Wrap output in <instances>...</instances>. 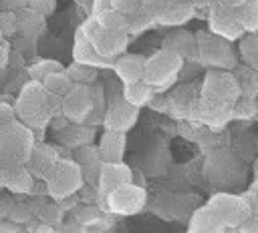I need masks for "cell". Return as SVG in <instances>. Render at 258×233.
<instances>
[{
    "mask_svg": "<svg viewBox=\"0 0 258 233\" xmlns=\"http://www.w3.org/2000/svg\"><path fill=\"white\" fill-rule=\"evenodd\" d=\"M62 96L50 92L42 80H28L22 90L18 92V98L14 102L16 117L26 123L32 131H42L50 119L60 112Z\"/></svg>",
    "mask_w": 258,
    "mask_h": 233,
    "instance_id": "1",
    "label": "cell"
},
{
    "mask_svg": "<svg viewBox=\"0 0 258 233\" xmlns=\"http://www.w3.org/2000/svg\"><path fill=\"white\" fill-rule=\"evenodd\" d=\"M194 14V8L189 2H179V0H167L165 6L159 10V14L155 16V20L159 24L165 26H177L183 24L185 20H189Z\"/></svg>",
    "mask_w": 258,
    "mask_h": 233,
    "instance_id": "18",
    "label": "cell"
},
{
    "mask_svg": "<svg viewBox=\"0 0 258 233\" xmlns=\"http://www.w3.org/2000/svg\"><path fill=\"white\" fill-rule=\"evenodd\" d=\"M67 70L75 82H85V84H93L97 78V72H99V68H95L91 64H83V62H73Z\"/></svg>",
    "mask_w": 258,
    "mask_h": 233,
    "instance_id": "24",
    "label": "cell"
},
{
    "mask_svg": "<svg viewBox=\"0 0 258 233\" xmlns=\"http://www.w3.org/2000/svg\"><path fill=\"white\" fill-rule=\"evenodd\" d=\"M0 32L2 36H12L18 32V14L10 10L0 12Z\"/></svg>",
    "mask_w": 258,
    "mask_h": 233,
    "instance_id": "26",
    "label": "cell"
},
{
    "mask_svg": "<svg viewBox=\"0 0 258 233\" xmlns=\"http://www.w3.org/2000/svg\"><path fill=\"white\" fill-rule=\"evenodd\" d=\"M163 48H169L183 58H196L198 56V38L187 30H175L169 32L163 38Z\"/></svg>",
    "mask_w": 258,
    "mask_h": 233,
    "instance_id": "17",
    "label": "cell"
},
{
    "mask_svg": "<svg viewBox=\"0 0 258 233\" xmlns=\"http://www.w3.org/2000/svg\"><path fill=\"white\" fill-rule=\"evenodd\" d=\"M8 56H10V52H8V44L0 40V70L8 64Z\"/></svg>",
    "mask_w": 258,
    "mask_h": 233,
    "instance_id": "34",
    "label": "cell"
},
{
    "mask_svg": "<svg viewBox=\"0 0 258 233\" xmlns=\"http://www.w3.org/2000/svg\"><path fill=\"white\" fill-rule=\"evenodd\" d=\"M181 66H183V56L177 54V52H173V50H169V48H163L161 46V50L153 52L147 58L145 76L143 78L149 84H153L157 90H161V88L169 86L175 80V76L181 70Z\"/></svg>",
    "mask_w": 258,
    "mask_h": 233,
    "instance_id": "6",
    "label": "cell"
},
{
    "mask_svg": "<svg viewBox=\"0 0 258 233\" xmlns=\"http://www.w3.org/2000/svg\"><path fill=\"white\" fill-rule=\"evenodd\" d=\"M58 163H60V159H58L56 151H54L50 145H46V143H36L34 149H32V155H30V159H28V163H26V167H28V171L32 173V177H34L36 181L46 183V181L54 175Z\"/></svg>",
    "mask_w": 258,
    "mask_h": 233,
    "instance_id": "9",
    "label": "cell"
},
{
    "mask_svg": "<svg viewBox=\"0 0 258 233\" xmlns=\"http://www.w3.org/2000/svg\"><path fill=\"white\" fill-rule=\"evenodd\" d=\"M42 82H44V86L50 90V92H54V94H67L69 90H71V86L75 84V80L71 78V74H69V70L67 68H62V70H56V72H50L48 76H44L42 78Z\"/></svg>",
    "mask_w": 258,
    "mask_h": 233,
    "instance_id": "23",
    "label": "cell"
},
{
    "mask_svg": "<svg viewBox=\"0 0 258 233\" xmlns=\"http://www.w3.org/2000/svg\"><path fill=\"white\" fill-rule=\"evenodd\" d=\"M131 181H133V171L129 169V165H125L123 161H103L101 173H99L97 195H105L113 191L115 187L123 183H131Z\"/></svg>",
    "mask_w": 258,
    "mask_h": 233,
    "instance_id": "11",
    "label": "cell"
},
{
    "mask_svg": "<svg viewBox=\"0 0 258 233\" xmlns=\"http://www.w3.org/2000/svg\"><path fill=\"white\" fill-rule=\"evenodd\" d=\"M179 2H189V0H179Z\"/></svg>",
    "mask_w": 258,
    "mask_h": 233,
    "instance_id": "35",
    "label": "cell"
},
{
    "mask_svg": "<svg viewBox=\"0 0 258 233\" xmlns=\"http://www.w3.org/2000/svg\"><path fill=\"white\" fill-rule=\"evenodd\" d=\"M34 145V131L20 119L0 123V167L26 165Z\"/></svg>",
    "mask_w": 258,
    "mask_h": 233,
    "instance_id": "2",
    "label": "cell"
},
{
    "mask_svg": "<svg viewBox=\"0 0 258 233\" xmlns=\"http://www.w3.org/2000/svg\"><path fill=\"white\" fill-rule=\"evenodd\" d=\"M93 16L107 28L113 30H121V32H129V22H131V14H123L119 10H115L113 6L101 8L97 12H93Z\"/></svg>",
    "mask_w": 258,
    "mask_h": 233,
    "instance_id": "22",
    "label": "cell"
},
{
    "mask_svg": "<svg viewBox=\"0 0 258 233\" xmlns=\"http://www.w3.org/2000/svg\"><path fill=\"white\" fill-rule=\"evenodd\" d=\"M83 185H87L81 165L75 159H60L54 175L44 183V191L54 201L64 199L69 195H77Z\"/></svg>",
    "mask_w": 258,
    "mask_h": 233,
    "instance_id": "5",
    "label": "cell"
},
{
    "mask_svg": "<svg viewBox=\"0 0 258 233\" xmlns=\"http://www.w3.org/2000/svg\"><path fill=\"white\" fill-rule=\"evenodd\" d=\"M145 201H147L145 189L135 185L133 181L123 183L105 195H99V205L105 207V211L119 215V217L139 213L145 207Z\"/></svg>",
    "mask_w": 258,
    "mask_h": 233,
    "instance_id": "4",
    "label": "cell"
},
{
    "mask_svg": "<svg viewBox=\"0 0 258 233\" xmlns=\"http://www.w3.org/2000/svg\"><path fill=\"white\" fill-rule=\"evenodd\" d=\"M28 6L44 16H50L56 10V0H28Z\"/></svg>",
    "mask_w": 258,
    "mask_h": 233,
    "instance_id": "28",
    "label": "cell"
},
{
    "mask_svg": "<svg viewBox=\"0 0 258 233\" xmlns=\"http://www.w3.org/2000/svg\"><path fill=\"white\" fill-rule=\"evenodd\" d=\"M145 64L147 58L143 54H135V52H123L115 58V74L119 76V80L125 82H135L141 80L145 76Z\"/></svg>",
    "mask_w": 258,
    "mask_h": 233,
    "instance_id": "14",
    "label": "cell"
},
{
    "mask_svg": "<svg viewBox=\"0 0 258 233\" xmlns=\"http://www.w3.org/2000/svg\"><path fill=\"white\" fill-rule=\"evenodd\" d=\"M34 177L26 165L18 167H0V187L12 193H30L34 187Z\"/></svg>",
    "mask_w": 258,
    "mask_h": 233,
    "instance_id": "15",
    "label": "cell"
},
{
    "mask_svg": "<svg viewBox=\"0 0 258 233\" xmlns=\"http://www.w3.org/2000/svg\"><path fill=\"white\" fill-rule=\"evenodd\" d=\"M139 119V106L131 104L123 94L113 98L107 108H105V114H103V127L105 129H111V131H123L127 133L129 129L135 127Z\"/></svg>",
    "mask_w": 258,
    "mask_h": 233,
    "instance_id": "8",
    "label": "cell"
},
{
    "mask_svg": "<svg viewBox=\"0 0 258 233\" xmlns=\"http://www.w3.org/2000/svg\"><path fill=\"white\" fill-rule=\"evenodd\" d=\"M83 32L89 38V42L95 46V50L107 58H117L119 54H123L127 50L129 44V32H121V30H113L103 26L95 16H89L83 22Z\"/></svg>",
    "mask_w": 258,
    "mask_h": 233,
    "instance_id": "3",
    "label": "cell"
},
{
    "mask_svg": "<svg viewBox=\"0 0 258 233\" xmlns=\"http://www.w3.org/2000/svg\"><path fill=\"white\" fill-rule=\"evenodd\" d=\"M73 60L75 62H83V64H91L95 68H113L115 66V58H107L103 54H99L95 50V46L89 42V38L85 36L83 28L77 30L75 34V42H73Z\"/></svg>",
    "mask_w": 258,
    "mask_h": 233,
    "instance_id": "12",
    "label": "cell"
},
{
    "mask_svg": "<svg viewBox=\"0 0 258 233\" xmlns=\"http://www.w3.org/2000/svg\"><path fill=\"white\" fill-rule=\"evenodd\" d=\"M95 217H99V209H97V207H85V211L79 213V221H81V225L87 223V221H91V219H95Z\"/></svg>",
    "mask_w": 258,
    "mask_h": 233,
    "instance_id": "33",
    "label": "cell"
},
{
    "mask_svg": "<svg viewBox=\"0 0 258 233\" xmlns=\"http://www.w3.org/2000/svg\"><path fill=\"white\" fill-rule=\"evenodd\" d=\"M95 110V98L91 84L85 82H75L67 94H62V106L60 114L67 117L73 123H85L91 112Z\"/></svg>",
    "mask_w": 258,
    "mask_h": 233,
    "instance_id": "7",
    "label": "cell"
},
{
    "mask_svg": "<svg viewBox=\"0 0 258 233\" xmlns=\"http://www.w3.org/2000/svg\"><path fill=\"white\" fill-rule=\"evenodd\" d=\"M165 2H167V0H141V8H143L145 12H149V14L157 16V14H159V10L165 6Z\"/></svg>",
    "mask_w": 258,
    "mask_h": 233,
    "instance_id": "32",
    "label": "cell"
},
{
    "mask_svg": "<svg viewBox=\"0 0 258 233\" xmlns=\"http://www.w3.org/2000/svg\"><path fill=\"white\" fill-rule=\"evenodd\" d=\"M14 119H18L14 104L0 102V123H10V121H14Z\"/></svg>",
    "mask_w": 258,
    "mask_h": 233,
    "instance_id": "30",
    "label": "cell"
},
{
    "mask_svg": "<svg viewBox=\"0 0 258 233\" xmlns=\"http://www.w3.org/2000/svg\"><path fill=\"white\" fill-rule=\"evenodd\" d=\"M111 6L123 14H135L141 8V0H111Z\"/></svg>",
    "mask_w": 258,
    "mask_h": 233,
    "instance_id": "27",
    "label": "cell"
},
{
    "mask_svg": "<svg viewBox=\"0 0 258 233\" xmlns=\"http://www.w3.org/2000/svg\"><path fill=\"white\" fill-rule=\"evenodd\" d=\"M216 215L220 217V221L224 225H238L246 219L248 215V205L240 199V197H232V195H216L210 199L208 203Z\"/></svg>",
    "mask_w": 258,
    "mask_h": 233,
    "instance_id": "10",
    "label": "cell"
},
{
    "mask_svg": "<svg viewBox=\"0 0 258 233\" xmlns=\"http://www.w3.org/2000/svg\"><path fill=\"white\" fill-rule=\"evenodd\" d=\"M64 66L58 62V60H54V58H42V60H38L36 64H32L30 68H28V72H30V76L34 78V80H42L44 76H48L50 72H56V70H62Z\"/></svg>",
    "mask_w": 258,
    "mask_h": 233,
    "instance_id": "25",
    "label": "cell"
},
{
    "mask_svg": "<svg viewBox=\"0 0 258 233\" xmlns=\"http://www.w3.org/2000/svg\"><path fill=\"white\" fill-rule=\"evenodd\" d=\"M113 223L109 221V219H103L101 215L99 217H95V219H91V221H87V223H83V231H107L109 227H111Z\"/></svg>",
    "mask_w": 258,
    "mask_h": 233,
    "instance_id": "29",
    "label": "cell"
},
{
    "mask_svg": "<svg viewBox=\"0 0 258 233\" xmlns=\"http://www.w3.org/2000/svg\"><path fill=\"white\" fill-rule=\"evenodd\" d=\"M189 231H224L226 225L220 221V217L216 215V211L208 205L202 207L194 213V217L189 219Z\"/></svg>",
    "mask_w": 258,
    "mask_h": 233,
    "instance_id": "21",
    "label": "cell"
},
{
    "mask_svg": "<svg viewBox=\"0 0 258 233\" xmlns=\"http://www.w3.org/2000/svg\"><path fill=\"white\" fill-rule=\"evenodd\" d=\"M155 86L153 84H149L145 78H141V80H135V82H125L123 84V90H121V94L131 102V104H135V106H145V104H149L151 100H153V96H155Z\"/></svg>",
    "mask_w": 258,
    "mask_h": 233,
    "instance_id": "20",
    "label": "cell"
},
{
    "mask_svg": "<svg viewBox=\"0 0 258 233\" xmlns=\"http://www.w3.org/2000/svg\"><path fill=\"white\" fill-rule=\"evenodd\" d=\"M73 159H75V161L81 165L87 185L97 187V185H99V173H101V165H103V159H101L99 147H97V145H81L79 149H75Z\"/></svg>",
    "mask_w": 258,
    "mask_h": 233,
    "instance_id": "13",
    "label": "cell"
},
{
    "mask_svg": "<svg viewBox=\"0 0 258 233\" xmlns=\"http://www.w3.org/2000/svg\"><path fill=\"white\" fill-rule=\"evenodd\" d=\"M125 145H127V133L111 131V129H105L97 143L103 161H123Z\"/></svg>",
    "mask_w": 258,
    "mask_h": 233,
    "instance_id": "16",
    "label": "cell"
},
{
    "mask_svg": "<svg viewBox=\"0 0 258 233\" xmlns=\"http://www.w3.org/2000/svg\"><path fill=\"white\" fill-rule=\"evenodd\" d=\"M26 6H28V0H0V8L10 12H20Z\"/></svg>",
    "mask_w": 258,
    "mask_h": 233,
    "instance_id": "31",
    "label": "cell"
},
{
    "mask_svg": "<svg viewBox=\"0 0 258 233\" xmlns=\"http://www.w3.org/2000/svg\"><path fill=\"white\" fill-rule=\"evenodd\" d=\"M18 14V32L26 38H34V36H40L46 28V16L32 10L30 6H26L24 10L16 12Z\"/></svg>",
    "mask_w": 258,
    "mask_h": 233,
    "instance_id": "19",
    "label": "cell"
}]
</instances>
